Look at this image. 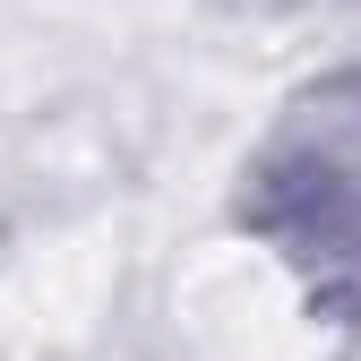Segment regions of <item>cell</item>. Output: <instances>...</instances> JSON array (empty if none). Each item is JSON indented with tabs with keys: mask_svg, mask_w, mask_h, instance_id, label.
Returning a JSON list of instances; mask_svg holds the SVG:
<instances>
[{
	"mask_svg": "<svg viewBox=\"0 0 361 361\" xmlns=\"http://www.w3.org/2000/svg\"><path fill=\"white\" fill-rule=\"evenodd\" d=\"M233 215L319 319H361V61L276 104L241 155Z\"/></svg>",
	"mask_w": 361,
	"mask_h": 361,
	"instance_id": "obj_1",
	"label": "cell"
}]
</instances>
